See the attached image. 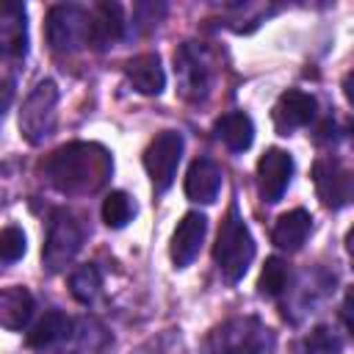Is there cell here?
<instances>
[{
  "instance_id": "obj_1",
  "label": "cell",
  "mask_w": 354,
  "mask_h": 354,
  "mask_svg": "<svg viewBox=\"0 0 354 354\" xmlns=\"http://www.w3.org/2000/svg\"><path fill=\"white\" fill-rule=\"evenodd\" d=\"M44 171L61 194H94L111 177L113 158L100 144L75 141L55 149L44 163Z\"/></svg>"
},
{
  "instance_id": "obj_2",
  "label": "cell",
  "mask_w": 354,
  "mask_h": 354,
  "mask_svg": "<svg viewBox=\"0 0 354 354\" xmlns=\"http://www.w3.org/2000/svg\"><path fill=\"white\" fill-rule=\"evenodd\" d=\"M213 260H216V266L227 282H238L254 260V238H252L246 221L241 218L238 205H230V210L218 227Z\"/></svg>"
},
{
  "instance_id": "obj_3",
  "label": "cell",
  "mask_w": 354,
  "mask_h": 354,
  "mask_svg": "<svg viewBox=\"0 0 354 354\" xmlns=\"http://www.w3.org/2000/svg\"><path fill=\"white\" fill-rule=\"evenodd\" d=\"M47 41L55 53H77L91 44V11L75 3H61L47 11Z\"/></svg>"
},
{
  "instance_id": "obj_4",
  "label": "cell",
  "mask_w": 354,
  "mask_h": 354,
  "mask_svg": "<svg viewBox=\"0 0 354 354\" xmlns=\"http://www.w3.org/2000/svg\"><path fill=\"white\" fill-rule=\"evenodd\" d=\"M268 348L271 332L257 318H232L207 337V354H266Z\"/></svg>"
},
{
  "instance_id": "obj_5",
  "label": "cell",
  "mask_w": 354,
  "mask_h": 354,
  "mask_svg": "<svg viewBox=\"0 0 354 354\" xmlns=\"http://www.w3.org/2000/svg\"><path fill=\"white\" fill-rule=\"evenodd\" d=\"M55 108H58V86L53 80H41L30 88L19 108V133L28 144H41L55 130Z\"/></svg>"
},
{
  "instance_id": "obj_6",
  "label": "cell",
  "mask_w": 354,
  "mask_h": 354,
  "mask_svg": "<svg viewBox=\"0 0 354 354\" xmlns=\"http://www.w3.org/2000/svg\"><path fill=\"white\" fill-rule=\"evenodd\" d=\"M174 72H177V83H180V94L191 102H199L210 94V80H213V69H210V55L202 44L196 41H185L177 53H174Z\"/></svg>"
},
{
  "instance_id": "obj_7",
  "label": "cell",
  "mask_w": 354,
  "mask_h": 354,
  "mask_svg": "<svg viewBox=\"0 0 354 354\" xmlns=\"http://www.w3.org/2000/svg\"><path fill=\"white\" fill-rule=\"evenodd\" d=\"M183 147H185V141L177 130H163L149 141V147L144 152V169L152 180L155 194H163L171 188L177 166L183 160Z\"/></svg>"
},
{
  "instance_id": "obj_8",
  "label": "cell",
  "mask_w": 354,
  "mask_h": 354,
  "mask_svg": "<svg viewBox=\"0 0 354 354\" xmlns=\"http://www.w3.org/2000/svg\"><path fill=\"white\" fill-rule=\"evenodd\" d=\"M80 246H83L80 221L72 213L58 210L50 221L47 241H44V249H41V260H44L47 271H61L66 263H72V257L80 252Z\"/></svg>"
},
{
  "instance_id": "obj_9",
  "label": "cell",
  "mask_w": 354,
  "mask_h": 354,
  "mask_svg": "<svg viewBox=\"0 0 354 354\" xmlns=\"http://www.w3.org/2000/svg\"><path fill=\"white\" fill-rule=\"evenodd\" d=\"M313 183L318 199L332 210H340L354 202V171H348L340 160L318 158L313 166Z\"/></svg>"
},
{
  "instance_id": "obj_10",
  "label": "cell",
  "mask_w": 354,
  "mask_h": 354,
  "mask_svg": "<svg viewBox=\"0 0 354 354\" xmlns=\"http://www.w3.org/2000/svg\"><path fill=\"white\" fill-rule=\"evenodd\" d=\"M290 177H293V158L290 152L279 149V147H271L260 155L257 160V191L263 196V202L274 205L285 196L288 185H290Z\"/></svg>"
},
{
  "instance_id": "obj_11",
  "label": "cell",
  "mask_w": 354,
  "mask_h": 354,
  "mask_svg": "<svg viewBox=\"0 0 354 354\" xmlns=\"http://www.w3.org/2000/svg\"><path fill=\"white\" fill-rule=\"evenodd\" d=\"M315 113H318V100L313 94L299 91V88H288L274 102L271 119H274V127L279 136H290L293 130L307 127L315 119Z\"/></svg>"
},
{
  "instance_id": "obj_12",
  "label": "cell",
  "mask_w": 354,
  "mask_h": 354,
  "mask_svg": "<svg viewBox=\"0 0 354 354\" xmlns=\"http://www.w3.org/2000/svg\"><path fill=\"white\" fill-rule=\"evenodd\" d=\"M205 232H207V218L202 213L191 210L180 218V224L171 232V243H169V254H171V263L177 268H185L194 263V257L202 249Z\"/></svg>"
},
{
  "instance_id": "obj_13",
  "label": "cell",
  "mask_w": 354,
  "mask_h": 354,
  "mask_svg": "<svg viewBox=\"0 0 354 354\" xmlns=\"http://www.w3.org/2000/svg\"><path fill=\"white\" fill-rule=\"evenodd\" d=\"M221 169L210 158H196L185 174V196L199 205H213L221 191Z\"/></svg>"
},
{
  "instance_id": "obj_14",
  "label": "cell",
  "mask_w": 354,
  "mask_h": 354,
  "mask_svg": "<svg viewBox=\"0 0 354 354\" xmlns=\"http://www.w3.org/2000/svg\"><path fill=\"white\" fill-rule=\"evenodd\" d=\"M124 75H127L130 86L138 94L158 97L166 88V72L160 66V55L158 53H141V55L130 58L124 64Z\"/></svg>"
},
{
  "instance_id": "obj_15",
  "label": "cell",
  "mask_w": 354,
  "mask_h": 354,
  "mask_svg": "<svg viewBox=\"0 0 354 354\" xmlns=\"http://www.w3.org/2000/svg\"><path fill=\"white\" fill-rule=\"evenodd\" d=\"M124 8L119 3H100L91 11V44L97 50H108L124 36Z\"/></svg>"
},
{
  "instance_id": "obj_16",
  "label": "cell",
  "mask_w": 354,
  "mask_h": 354,
  "mask_svg": "<svg viewBox=\"0 0 354 354\" xmlns=\"http://www.w3.org/2000/svg\"><path fill=\"white\" fill-rule=\"evenodd\" d=\"M0 39L6 58H25L28 55V22L22 3H6L0 14Z\"/></svg>"
},
{
  "instance_id": "obj_17",
  "label": "cell",
  "mask_w": 354,
  "mask_h": 354,
  "mask_svg": "<svg viewBox=\"0 0 354 354\" xmlns=\"http://www.w3.org/2000/svg\"><path fill=\"white\" fill-rule=\"evenodd\" d=\"M310 230H313V216H310L304 207H296V210H288V213H282V216L277 218L271 238H274V243H277L279 249H285V252H299V249L304 246Z\"/></svg>"
},
{
  "instance_id": "obj_18",
  "label": "cell",
  "mask_w": 354,
  "mask_h": 354,
  "mask_svg": "<svg viewBox=\"0 0 354 354\" xmlns=\"http://www.w3.org/2000/svg\"><path fill=\"white\" fill-rule=\"evenodd\" d=\"M213 133H216V138H218L227 149H232V152H243V149H249L252 141H254L252 116L243 113V111H230V113L218 116L216 124H213Z\"/></svg>"
},
{
  "instance_id": "obj_19",
  "label": "cell",
  "mask_w": 354,
  "mask_h": 354,
  "mask_svg": "<svg viewBox=\"0 0 354 354\" xmlns=\"http://www.w3.org/2000/svg\"><path fill=\"white\" fill-rule=\"evenodd\" d=\"M33 315V296L28 288H6L0 293V324L11 332L22 329Z\"/></svg>"
},
{
  "instance_id": "obj_20",
  "label": "cell",
  "mask_w": 354,
  "mask_h": 354,
  "mask_svg": "<svg viewBox=\"0 0 354 354\" xmlns=\"http://www.w3.org/2000/svg\"><path fill=\"white\" fill-rule=\"evenodd\" d=\"M69 332H72V321H69L61 310H50V313H44V315L39 318V324L28 332L25 343H28L30 348H36V351H44V348H53L55 343H61L64 337H69Z\"/></svg>"
},
{
  "instance_id": "obj_21",
  "label": "cell",
  "mask_w": 354,
  "mask_h": 354,
  "mask_svg": "<svg viewBox=\"0 0 354 354\" xmlns=\"http://www.w3.org/2000/svg\"><path fill=\"white\" fill-rule=\"evenodd\" d=\"M136 216V205L124 191H111L102 202V221L111 230H122L127 227V221Z\"/></svg>"
},
{
  "instance_id": "obj_22",
  "label": "cell",
  "mask_w": 354,
  "mask_h": 354,
  "mask_svg": "<svg viewBox=\"0 0 354 354\" xmlns=\"http://www.w3.org/2000/svg\"><path fill=\"white\" fill-rule=\"evenodd\" d=\"M257 288H260V296L277 299L288 288V263L282 257H268L266 266H263V271H260Z\"/></svg>"
},
{
  "instance_id": "obj_23",
  "label": "cell",
  "mask_w": 354,
  "mask_h": 354,
  "mask_svg": "<svg viewBox=\"0 0 354 354\" xmlns=\"http://www.w3.org/2000/svg\"><path fill=\"white\" fill-rule=\"evenodd\" d=\"M100 288H102V277H100V271H97V266H80L77 271H72V277H69V293L80 301V304H88V301H94V296L100 293Z\"/></svg>"
},
{
  "instance_id": "obj_24",
  "label": "cell",
  "mask_w": 354,
  "mask_h": 354,
  "mask_svg": "<svg viewBox=\"0 0 354 354\" xmlns=\"http://www.w3.org/2000/svg\"><path fill=\"white\" fill-rule=\"evenodd\" d=\"M343 340L332 326H315L301 340V354H340Z\"/></svg>"
},
{
  "instance_id": "obj_25",
  "label": "cell",
  "mask_w": 354,
  "mask_h": 354,
  "mask_svg": "<svg viewBox=\"0 0 354 354\" xmlns=\"http://www.w3.org/2000/svg\"><path fill=\"white\" fill-rule=\"evenodd\" d=\"M25 249H28V241H25V232L19 227L11 224V227H6L0 232V257H3L6 266L8 263H17L25 254Z\"/></svg>"
},
{
  "instance_id": "obj_26",
  "label": "cell",
  "mask_w": 354,
  "mask_h": 354,
  "mask_svg": "<svg viewBox=\"0 0 354 354\" xmlns=\"http://www.w3.org/2000/svg\"><path fill=\"white\" fill-rule=\"evenodd\" d=\"M340 315H343V321H346L348 332L354 335V288H348V290H346L343 304H340Z\"/></svg>"
},
{
  "instance_id": "obj_27",
  "label": "cell",
  "mask_w": 354,
  "mask_h": 354,
  "mask_svg": "<svg viewBox=\"0 0 354 354\" xmlns=\"http://www.w3.org/2000/svg\"><path fill=\"white\" fill-rule=\"evenodd\" d=\"M343 91H346V97H348V102H354V69L343 77Z\"/></svg>"
},
{
  "instance_id": "obj_28",
  "label": "cell",
  "mask_w": 354,
  "mask_h": 354,
  "mask_svg": "<svg viewBox=\"0 0 354 354\" xmlns=\"http://www.w3.org/2000/svg\"><path fill=\"white\" fill-rule=\"evenodd\" d=\"M346 252L351 254V260H354V227L348 230V235H346Z\"/></svg>"
},
{
  "instance_id": "obj_29",
  "label": "cell",
  "mask_w": 354,
  "mask_h": 354,
  "mask_svg": "<svg viewBox=\"0 0 354 354\" xmlns=\"http://www.w3.org/2000/svg\"><path fill=\"white\" fill-rule=\"evenodd\" d=\"M136 354H160V351H158L155 346H141V348H138Z\"/></svg>"
}]
</instances>
